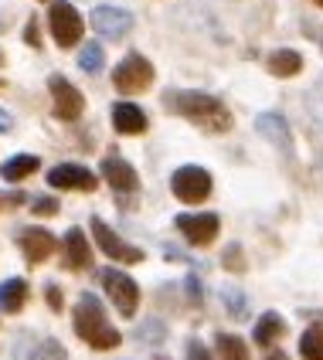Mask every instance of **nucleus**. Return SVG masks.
I'll return each instance as SVG.
<instances>
[{
    "label": "nucleus",
    "mask_w": 323,
    "mask_h": 360,
    "mask_svg": "<svg viewBox=\"0 0 323 360\" xmlns=\"http://www.w3.org/2000/svg\"><path fill=\"white\" fill-rule=\"evenodd\" d=\"M167 105H174L177 116L191 120L201 129H211V133H228L232 129V116H228L224 102L208 96V92H177V96H167Z\"/></svg>",
    "instance_id": "1"
},
{
    "label": "nucleus",
    "mask_w": 323,
    "mask_h": 360,
    "mask_svg": "<svg viewBox=\"0 0 323 360\" xmlns=\"http://www.w3.org/2000/svg\"><path fill=\"white\" fill-rule=\"evenodd\" d=\"M75 333L89 343L92 350H116L122 343V333L106 323V309L92 292H82L75 306Z\"/></svg>",
    "instance_id": "2"
},
{
    "label": "nucleus",
    "mask_w": 323,
    "mask_h": 360,
    "mask_svg": "<svg viewBox=\"0 0 323 360\" xmlns=\"http://www.w3.org/2000/svg\"><path fill=\"white\" fill-rule=\"evenodd\" d=\"M99 282L102 289L109 292V300H113V306L120 309V316H137V302H140V289H137V282L129 279L126 272H120V269H102L99 272Z\"/></svg>",
    "instance_id": "3"
},
{
    "label": "nucleus",
    "mask_w": 323,
    "mask_h": 360,
    "mask_svg": "<svg viewBox=\"0 0 323 360\" xmlns=\"http://www.w3.org/2000/svg\"><path fill=\"white\" fill-rule=\"evenodd\" d=\"M113 85H116V92H126V96H133V92H146L150 85H153V65L143 58V55H126V58L116 65V72H113Z\"/></svg>",
    "instance_id": "4"
},
{
    "label": "nucleus",
    "mask_w": 323,
    "mask_h": 360,
    "mask_svg": "<svg viewBox=\"0 0 323 360\" xmlns=\"http://www.w3.org/2000/svg\"><path fill=\"white\" fill-rule=\"evenodd\" d=\"M48 24H51L55 44H61V48L79 44V38H82V18H79V11H75L68 0H55V4L48 7Z\"/></svg>",
    "instance_id": "5"
},
{
    "label": "nucleus",
    "mask_w": 323,
    "mask_h": 360,
    "mask_svg": "<svg viewBox=\"0 0 323 360\" xmlns=\"http://www.w3.org/2000/svg\"><path fill=\"white\" fill-rule=\"evenodd\" d=\"M170 191L184 204H201L211 194V177H208V170H201V167H181L170 177Z\"/></svg>",
    "instance_id": "6"
},
{
    "label": "nucleus",
    "mask_w": 323,
    "mask_h": 360,
    "mask_svg": "<svg viewBox=\"0 0 323 360\" xmlns=\"http://www.w3.org/2000/svg\"><path fill=\"white\" fill-rule=\"evenodd\" d=\"M89 224H92V235H96V241H99V248L109 255V259L122 262V265H137V262H143L140 248H137V245H129V241H122L102 218H92Z\"/></svg>",
    "instance_id": "7"
},
{
    "label": "nucleus",
    "mask_w": 323,
    "mask_h": 360,
    "mask_svg": "<svg viewBox=\"0 0 323 360\" xmlns=\"http://www.w3.org/2000/svg\"><path fill=\"white\" fill-rule=\"evenodd\" d=\"M48 89H51V102H55V116H58L61 122L79 120L82 109H85V99H82L79 89L65 79V75H51V79H48Z\"/></svg>",
    "instance_id": "8"
},
{
    "label": "nucleus",
    "mask_w": 323,
    "mask_h": 360,
    "mask_svg": "<svg viewBox=\"0 0 323 360\" xmlns=\"http://www.w3.org/2000/svg\"><path fill=\"white\" fill-rule=\"evenodd\" d=\"M177 228H181V235L191 241V245L204 248V245H211V241L218 238L222 221H218V214H181V218H177Z\"/></svg>",
    "instance_id": "9"
},
{
    "label": "nucleus",
    "mask_w": 323,
    "mask_h": 360,
    "mask_svg": "<svg viewBox=\"0 0 323 360\" xmlns=\"http://www.w3.org/2000/svg\"><path fill=\"white\" fill-rule=\"evenodd\" d=\"M48 187L55 191H96L92 170H85L79 163H58L55 170H48Z\"/></svg>",
    "instance_id": "10"
},
{
    "label": "nucleus",
    "mask_w": 323,
    "mask_h": 360,
    "mask_svg": "<svg viewBox=\"0 0 323 360\" xmlns=\"http://www.w3.org/2000/svg\"><path fill=\"white\" fill-rule=\"evenodd\" d=\"M92 27L102 38H126L133 31V14L122 7H96L92 11Z\"/></svg>",
    "instance_id": "11"
},
{
    "label": "nucleus",
    "mask_w": 323,
    "mask_h": 360,
    "mask_svg": "<svg viewBox=\"0 0 323 360\" xmlns=\"http://www.w3.org/2000/svg\"><path fill=\"white\" fill-rule=\"evenodd\" d=\"M20 241V252H24V259H27V265H41V262L48 259L58 245H55V238L44 231V228H27V231H20L18 235Z\"/></svg>",
    "instance_id": "12"
},
{
    "label": "nucleus",
    "mask_w": 323,
    "mask_h": 360,
    "mask_svg": "<svg viewBox=\"0 0 323 360\" xmlns=\"http://www.w3.org/2000/svg\"><path fill=\"white\" fill-rule=\"evenodd\" d=\"M102 177H106V184H109L113 191H120V194H133V191L140 187L137 170L122 160V157H106V160H102Z\"/></svg>",
    "instance_id": "13"
},
{
    "label": "nucleus",
    "mask_w": 323,
    "mask_h": 360,
    "mask_svg": "<svg viewBox=\"0 0 323 360\" xmlns=\"http://www.w3.org/2000/svg\"><path fill=\"white\" fill-rule=\"evenodd\" d=\"M255 129L262 133L265 140L276 143L286 157L293 153V133H289V126H286V120L279 116V112H262V116L255 120Z\"/></svg>",
    "instance_id": "14"
},
{
    "label": "nucleus",
    "mask_w": 323,
    "mask_h": 360,
    "mask_svg": "<svg viewBox=\"0 0 323 360\" xmlns=\"http://www.w3.org/2000/svg\"><path fill=\"white\" fill-rule=\"evenodd\" d=\"M113 126L122 136H137L146 129V112L133 102H120V105H113Z\"/></svg>",
    "instance_id": "15"
},
{
    "label": "nucleus",
    "mask_w": 323,
    "mask_h": 360,
    "mask_svg": "<svg viewBox=\"0 0 323 360\" xmlns=\"http://www.w3.org/2000/svg\"><path fill=\"white\" fill-rule=\"evenodd\" d=\"M65 265L68 269H89L92 265V252H89V241L79 228H72L65 235Z\"/></svg>",
    "instance_id": "16"
},
{
    "label": "nucleus",
    "mask_w": 323,
    "mask_h": 360,
    "mask_svg": "<svg viewBox=\"0 0 323 360\" xmlns=\"http://www.w3.org/2000/svg\"><path fill=\"white\" fill-rule=\"evenodd\" d=\"M300 68H303V55H300V51L279 48V51L269 55V72H272L276 79H293V75H300Z\"/></svg>",
    "instance_id": "17"
},
{
    "label": "nucleus",
    "mask_w": 323,
    "mask_h": 360,
    "mask_svg": "<svg viewBox=\"0 0 323 360\" xmlns=\"http://www.w3.org/2000/svg\"><path fill=\"white\" fill-rule=\"evenodd\" d=\"M283 333H286V323L279 313H265V316H259V323H255V343L265 347V350H272V343L279 340Z\"/></svg>",
    "instance_id": "18"
},
{
    "label": "nucleus",
    "mask_w": 323,
    "mask_h": 360,
    "mask_svg": "<svg viewBox=\"0 0 323 360\" xmlns=\"http://www.w3.org/2000/svg\"><path fill=\"white\" fill-rule=\"evenodd\" d=\"M24 300H27V282L24 279L0 282V309H4V313H20Z\"/></svg>",
    "instance_id": "19"
},
{
    "label": "nucleus",
    "mask_w": 323,
    "mask_h": 360,
    "mask_svg": "<svg viewBox=\"0 0 323 360\" xmlns=\"http://www.w3.org/2000/svg\"><path fill=\"white\" fill-rule=\"evenodd\" d=\"M38 167H41L38 157H27V153H20V157H11L7 163H0V177L11 180V184H18V180L31 177Z\"/></svg>",
    "instance_id": "20"
},
{
    "label": "nucleus",
    "mask_w": 323,
    "mask_h": 360,
    "mask_svg": "<svg viewBox=\"0 0 323 360\" xmlns=\"http://www.w3.org/2000/svg\"><path fill=\"white\" fill-rule=\"evenodd\" d=\"M215 354L228 360H248V347L239 337H228V333H218L215 337Z\"/></svg>",
    "instance_id": "21"
},
{
    "label": "nucleus",
    "mask_w": 323,
    "mask_h": 360,
    "mask_svg": "<svg viewBox=\"0 0 323 360\" xmlns=\"http://www.w3.org/2000/svg\"><path fill=\"white\" fill-rule=\"evenodd\" d=\"M300 354L310 360H323V330H306L300 337Z\"/></svg>",
    "instance_id": "22"
},
{
    "label": "nucleus",
    "mask_w": 323,
    "mask_h": 360,
    "mask_svg": "<svg viewBox=\"0 0 323 360\" xmlns=\"http://www.w3.org/2000/svg\"><path fill=\"white\" fill-rule=\"evenodd\" d=\"M222 300L228 302V316L232 320H245L248 316V300H245L239 289H222Z\"/></svg>",
    "instance_id": "23"
},
{
    "label": "nucleus",
    "mask_w": 323,
    "mask_h": 360,
    "mask_svg": "<svg viewBox=\"0 0 323 360\" xmlns=\"http://www.w3.org/2000/svg\"><path fill=\"white\" fill-rule=\"evenodd\" d=\"M79 65L89 72V75H96V72H102V48L99 44H85L79 55Z\"/></svg>",
    "instance_id": "24"
},
{
    "label": "nucleus",
    "mask_w": 323,
    "mask_h": 360,
    "mask_svg": "<svg viewBox=\"0 0 323 360\" xmlns=\"http://www.w3.org/2000/svg\"><path fill=\"white\" fill-rule=\"evenodd\" d=\"M222 262H224V269H228V272H245V259H242V248H239V245H228V248H224V255H222Z\"/></svg>",
    "instance_id": "25"
},
{
    "label": "nucleus",
    "mask_w": 323,
    "mask_h": 360,
    "mask_svg": "<svg viewBox=\"0 0 323 360\" xmlns=\"http://www.w3.org/2000/svg\"><path fill=\"white\" fill-rule=\"evenodd\" d=\"M31 211H34V214H55V211H58V200L55 198H38L34 204H31Z\"/></svg>",
    "instance_id": "26"
},
{
    "label": "nucleus",
    "mask_w": 323,
    "mask_h": 360,
    "mask_svg": "<svg viewBox=\"0 0 323 360\" xmlns=\"http://www.w3.org/2000/svg\"><path fill=\"white\" fill-rule=\"evenodd\" d=\"M24 41H27L31 48H41V38H38V20H34V18L27 20V27H24Z\"/></svg>",
    "instance_id": "27"
},
{
    "label": "nucleus",
    "mask_w": 323,
    "mask_h": 360,
    "mask_svg": "<svg viewBox=\"0 0 323 360\" xmlns=\"http://www.w3.org/2000/svg\"><path fill=\"white\" fill-rule=\"evenodd\" d=\"M44 300H48V306L58 313V309H61V289H58V285H48V289H44Z\"/></svg>",
    "instance_id": "28"
},
{
    "label": "nucleus",
    "mask_w": 323,
    "mask_h": 360,
    "mask_svg": "<svg viewBox=\"0 0 323 360\" xmlns=\"http://www.w3.org/2000/svg\"><path fill=\"white\" fill-rule=\"evenodd\" d=\"M187 296H194V302H201V285H198V279H194V276L187 279Z\"/></svg>",
    "instance_id": "29"
},
{
    "label": "nucleus",
    "mask_w": 323,
    "mask_h": 360,
    "mask_svg": "<svg viewBox=\"0 0 323 360\" xmlns=\"http://www.w3.org/2000/svg\"><path fill=\"white\" fill-rule=\"evenodd\" d=\"M187 354H194V357H208V347H201L198 340H187Z\"/></svg>",
    "instance_id": "30"
},
{
    "label": "nucleus",
    "mask_w": 323,
    "mask_h": 360,
    "mask_svg": "<svg viewBox=\"0 0 323 360\" xmlns=\"http://www.w3.org/2000/svg\"><path fill=\"white\" fill-rule=\"evenodd\" d=\"M11 126H14V122H11V116H7V112H4V109H0V133H7V129H11Z\"/></svg>",
    "instance_id": "31"
},
{
    "label": "nucleus",
    "mask_w": 323,
    "mask_h": 360,
    "mask_svg": "<svg viewBox=\"0 0 323 360\" xmlns=\"http://www.w3.org/2000/svg\"><path fill=\"white\" fill-rule=\"evenodd\" d=\"M0 65H4V51H0Z\"/></svg>",
    "instance_id": "32"
},
{
    "label": "nucleus",
    "mask_w": 323,
    "mask_h": 360,
    "mask_svg": "<svg viewBox=\"0 0 323 360\" xmlns=\"http://www.w3.org/2000/svg\"><path fill=\"white\" fill-rule=\"evenodd\" d=\"M317 4H320V7H323V0H317Z\"/></svg>",
    "instance_id": "33"
}]
</instances>
